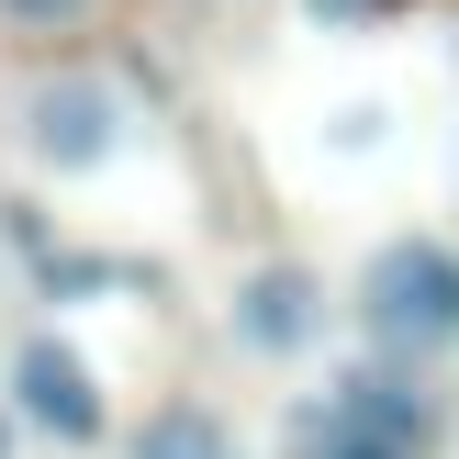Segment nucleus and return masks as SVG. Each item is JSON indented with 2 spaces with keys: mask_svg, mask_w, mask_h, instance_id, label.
<instances>
[{
  "mask_svg": "<svg viewBox=\"0 0 459 459\" xmlns=\"http://www.w3.org/2000/svg\"><path fill=\"white\" fill-rule=\"evenodd\" d=\"M12 403H22V426H45V437H67V448L101 437V381H90V359L67 348V336H22Z\"/></svg>",
  "mask_w": 459,
  "mask_h": 459,
  "instance_id": "3",
  "label": "nucleus"
},
{
  "mask_svg": "<svg viewBox=\"0 0 459 459\" xmlns=\"http://www.w3.org/2000/svg\"><path fill=\"white\" fill-rule=\"evenodd\" d=\"M359 325L381 336V359H437V348H459V247L393 236L370 269H359Z\"/></svg>",
  "mask_w": 459,
  "mask_h": 459,
  "instance_id": "1",
  "label": "nucleus"
},
{
  "mask_svg": "<svg viewBox=\"0 0 459 459\" xmlns=\"http://www.w3.org/2000/svg\"><path fill=\"white\" fill-rule=\"evenodd\" d=\"M325 426H348V437H381V448H403V459H415L426 437H437V403H426L415 359H393V370H348V381H336Z\"/></svg>",
  "mask_w": 459,
  "mask_h": 459,
  "instance_id": "5",
  "label": "nucleus"
},
{
  "mask_svg": "<svg viewBox=\"0 0 459 459\" xmlns=\"http://www.w3.org/2000/svg\"><path fill=\"white\" fill-rule=\"evenodd\" d=\"M12 437H22V403H0V459H12Z\"/></svg>",
  "mask_w": 459,
  "mask_h": 459,
  "instance_id": "10",
  "label": "nucleus"
},
{
  "mask_svg": "<svg viewBox=\"0 0 459 459\" xmlns=\"http://www.w3.org/2000/svg\"><path fill=\"white\" fill-rule=\"evenodd\" d=\"M325 459H403V448H381V437H348V426H325Z\"/></svg>",
  "mask_w": 459,
  "mask_h": 459,
  "instance_id": "9",
  "label": "nucleus"
},
{
  "mask_svg": "<svg viewBox=\"0 0 459 459\" xmlns=\"http://www.w3.org/2000/svg\"><path fill=\"white\" fill-rule=\"evenodd\" d=\"M134 459H247V437L213 403H157V415L134 426Z\"/></svg>",
  "mask_w": 459,
  "mask_h": 459,
  "instance_id": "6",
  "label": "nucleus"
},
{
  "mask_svg": "<svg viewBox=\"0 0 459 459\" xmlns=\"http://www.w3.org/2000/svg\"><path fill=\"white\" fill-rule=\"evenodd\" d=\"M0 12H12V22H34V34H67V22H79V12H101V0H0Z\"/></svg>",
  "mask_w": 459,
  "mask_h": 459,
  "instance_id": "7",
  "label": "nucleus"
},
{
  "mask_svg": "<svg viewBox=\"0 0 459 459\" xmlns=\"http://www.w3.org/2000/svg\"><path fill=\"white\" fill-rule=\"evenodd\" d=\"M224 325H236V348L291 359V348H314V336H325V281H314V269H291V258H269V269H247V281H236Z\"/></svg>",
  "mask_w": 459,
  "mask_h": 459,
  "instance_id": "4",
  "label": "nucleus"
},
{
  "mask_svg": "<svg viewBox=\"0 0 459 459\" xmlns=\"http://www.w3.org/2000/svg\"><path fill=\"white\" fill-rule=\"evenodd\" d=\"M12 146L34 157V169H56V179H90L112 146H124V101H112V79H79V67L22 79V101H12Z\"/></svg>",
  "mask_w": 459,
  "mask_h": 459,
  "instance_id": "2",
  "label": "nucleus"
},
{
  "mask_svg": "<svg viewBox=\"0 0 459 459\" xmlns=\"http://www.w3.org/2000/svg\"><path fill=\"white\" fill-rule=\"evenodd\" d=\"M303 12H314V22H381L393 0H303Z\"/></svg>",
  "mask_w": 459,
  "mask_h": 459,
  "instance_id": "8",
  "label": "nucleus"
}]
</instances>
